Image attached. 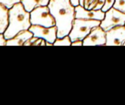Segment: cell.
Wrapping results in <instances>:
<instances>
[{
  "label": "cell",
  "mask_w": 125,
  "mask_h": 105,
  "mask_svg": "<svg viewBox=\"0 0 125 105\" xmlns=\"http://www.w3.org/2000/svg\"><path fill=\"white\" fill-rule=\"evenodd\" d=\"M76 11V18L85 19V20H103L105 18V13L102 9L99 10H89L86 9L84 7L80 5L75 7Z\"/></svg>",
  "instance_id": "9c48e42d"
},
{
  "label": "cell",
  "mask_w": 125,
  "mask_h": 105,
  "mask_svg": "<svg viewBox=\"0 0 125 105\" xmlns=\"http://www.w3.org/2000/svg\"><path fill=\"white\" fill-rule=\"evenodd\" d=\"M99 0H84V5L83 7L86 9L92 10L94 9L96 5L98 4Z\"/></svg>",
  "instance_id": "5bb4252c"
},
{
  "label": "cell",
  "mask_w": 125,
  "mask_h": 105,
  "mask_svg": "<svg viewBox=\"0 0 125 105\" xmlns=\"http://www.w3.org/2000/svg\"><path fill=\"white\" fill-rule=\"evenodd\" d=\"M113 8L117 9L119 11L125 13V0H115Z\"/></svg>",
  "instance_id": "9a60e30c"
},
{
  "label": "cell",
  "mask_w": 125,
  "mask_h": 105,
  "mask_svg": "<svg viewBox=\"0 0 125 105\" xmlns=\"http://www.w3.org/2000/svg\"><path fill=\"white\" fill-rule=\"evenodd\" d=\"M83 46H105L106 45V31L100 26H95L90 33L83 40Z\"/></svg>",
  "instance_id": "8992f818"
},
{
  "label": "cell",
  "mask_w": 125,
  "mask_h": 105,
  "mask_svg": "<svg viewBox=\"0 0 125 105\" xmlns=\"http://www.w3.org/2000/svg\"><path fill=\"white\" fill-rule=\"evenodd\" d=\"M33 36V33L29 30H24L18 32L14 37L7 40L6 46H24V43Z\"/></svg>",
  "instance_id": "30bf717a"
},
{
  "label": "cell",
  "mask_w": 125,
  "mask_h": 105,
  "mask_svg": "<svg viewBox=\"0 0 125 105\" xmlns=\"http://www.w3.org/2000/svg\"><path fill=\"white\" fill-rule=\"evenodd\" d=\"M125 42V26H117L106 31L105 46H124Z\"/></svg>",
  "instance_id": "ba28073f"
},
{
  "label": "cell",
  "mask_w": 125,
  "mask_h": 105,
  "mask_svg": "<svg viewBox=\"0 0 125 105\" xmlns=\"http://www.w3.org/2000/svg\"><path fill=\"white\" fill-rule=\"evenodd\" d=\"M7 40L3 33H0V46H6Z\"/></svg>",
  "instance_id": "d6986e66"
},
{
  "label": "cell",
  "mask_w": 125,
  "mask_h": 105,
  "mask_svg": "<svg viewBox=\"0 0 125 105\" xmlns=\"http://www.w3.org/2000/svg\"><path fill=\"white\" fill-rule=\"evenodd\" d=\"M9 10L4 4L0 3V33H4L9 26Z\"/></svg>",
  "instance_id": "8fae6325"
},
{
  "label": "cell",
  "mask_w": 125,
  "mask_h": 105,
  "mask_svg": "<svg viewBox=\"0 0 125 105\" xmlns=\"http://www.w3.org/2000/svg\"><path fill=\"white\" fill-rule=\"evenodd\" d=\"M105 3V0H99V2H98V4L96 5L95 9H94V10L102 9V8L104 7Z\"/></svg>",
  "instance_id": "ac0fdd59"
},
{
  "label": "cell",
  "mask_w": 125,
  "mask_h": 105,
  "mask_svg": "<svg viewBox=\"0 0 125 105\" xmlns=\"http://www.w3.org/2000/svg\"><path fill=\"white\" fill-rule=\"evenodd\" d=\"M71 2L75 7H77L79 5V0H71Z\"/></svg>",
  "instance_id": "44dd1931"
},
{
  "label": "cell",
  "mask_w": 125,
  "mask_h": 105,
  "mask_svg": "<svg viewBox=\"0 0 125 105\" xmlns=\"http://www.w3.org/2000/svg\"><path fill=\"white\" fill-rule=\"evenodd\" d=\"M105 13V18L100 23V26L104 31H107L117 26H125V13L124 12L112 7Z\"/></svg>",
  "instance_id": "5b68a950"
},
{
  "label": "cell",
  "mask_w": 125,
  "mask_h": 105,
  "mask_svg": "<svg viewBox=\"0 0 125 105\" xmlns=\"http://www.w3.org/2000/svg\"><path fill=\"white\" fill-rule=\"evenodd\" d=\"M30 13L31 25H40L45 27H52L56 26L55 19L51 14L49 6L38 7Z\"/></svg>",
  "instance_id": "277c9868"
},
{
  "label": "cell",
  "mask_w": 125,
  "mask_h": 105,
  "mask_svg": "<svg viewBox=\"0 0 125 105\" xmlns=\"http://www.w3.org/2000/svg\"><path fill=\"white\" fill-rule=\"evenodd\" d=\"M50 1V0H21V3L26 9L31 12L38 7L48 6Z\"/></svg>",
  "instance_id": "7c38bea8"
},
{
  "label": "cell",
  "mask_w": 125,
  "mask_h": 105,
  "mask_svg": "<svg viewBox=\"0 0 125 105\" xmlns=\"http://www.w3.org/2000/svg\"><path fill=\"white\" fill-rule=\"evenodd\" d=\"M48 6L55 19L58 29L57 37L68 36L76 18L75 6L71 0H50Z\"/></svg>",
  "instance_id": "6da1fadb"
},
{
  "label": "cell",
  "mask_w": 125,
  "mask_h": 105,
  "mask_svg": "<svg viewBox=\"0 0 125 105\" xmlns=\"http://www.w3.org/2000/svg\"><path fill=\"white\" fill-rule=\"evenodd\" d=\"M20 2H21V0H0V3L4 4L8 9H11L15 3Z\"/></svg>",
  "instance_id": "2e32d148"
},
{
  "label": "cell",
  "mask_w": 125,
  "mask_h": 105,
  "mask_svg": "<svg viewBox=\"0 0 125 105\" xmlns=\"http://www.w3.org/2000/svg\"><path fill=\"white\" fill-rule=\"evenodd\" d=\"M83 43L82 40H77V41L72 42V46H83Z\"/></svg>",
  "instance_id": "ffe728a7"
},
{
  "label": "cell",
  "mask_w": 125,
  "mask_h": 105,
  "mask_svg": "<svg viewBox=\"0 0 125 105\" xmlns=\"http://www.w3.org/2000/svg\"><path fill=\"white\" fill-rule=\"evenodd\" d=\"M31 23V13L25 9L21 2L17 3L9 10V26L3 33L6 40L14 37L18 32L29 30Z\"/></svg>",
  "instance_id": "7a4b0ae2"
},
{
  "label": "cell",
  "mask_w": 125,
  "mask_h": 105,
  "mask_svg": "<svg viewBox=\"0 0 125 105\" xmlns=\"http://www.w3.org/2000/svg\"><path fill=\"white\" fill-rule=\"evenodd\" d=\"M54 46H72V40L69 35L61 38L57 37V39L54 43Z\"/></svg>",
  "instance_id": "4fadbf2b"
},
{
  "label": "cell",
  "mask_w": 125,
  "mask_h": 105,
  "mask_svg": "<svg viewBox=\"0 0 125 105\" xmlns=\"http://www.w3.org/2000/svg\"><path fill=\"white\" fill-rule=\"evenodd\" d=\"M29 31L33 33V36L43 38L46 42L54 44L55 40L57 39V26H54L52 27H45L40 25H31L29 28Z\"/></svg>",
  "instance_id": "52a82bcc"
},
{
  "label": "cell",
  "mask_w": 125,
  "mask_h": 105,
  "mask_svg": "<svg viewBox=\"0 0 125 105\" xmlns=\"http://www.w3.org/2000/svg\"><path fill=\"white\" fill-rule=\"evenodd\" d=\"M101 21L96 20H85V19L75 18L73 24V28L69 36L72 42L77 40H83L90 33L91 30L95 26H100Z\"/></svg>",
  "instance_id": "3957f363"
},
{
  "label": "cell",
  "mask_w": 125,
  "mask_h": 105,
  "mask_svg": "<svg viewBox=\"0 0 125 105\" xmlns=\"http://www.w3.org/2000/svg\"><path fill=\"white\" fill-rule=\"evenodd\" d=\"M124 46H125V42H124Z\"/></svg>",
  "instance_id": "603a6c76"
},
{
  "label": "cell",
  "mask_w": 125,
  "mask_h": 105,
  "mask_svg": "<svg viewBox=\"0 0 125 105\" xmlns=\"http://www.w3.org/2000/svg\"><path fill=\"white\" fill-rule=\"evenodd\" d=\"M114 3H115V0H105V3L103 8H102V10L104 12H106L107 10H109L111 8L113 7Z\"/></svg>",
  "instance_id": "e0dca14e"
},
{
  "label": "cell",
  "mask_w": 125,
  "mask_h": 105,
  "mask_svg": "<svg viewBox=\"0 0 125 105\" xmlns=\"http://www.w3.org/2000/svg\"><path fill=\"white\" fill-rule=\"evenodd\" d=\"M79 5L82 7H83L84 5V0H79Z\"/></svg>",
  "instance_id": "7402d4cb"
}]
</instances>
